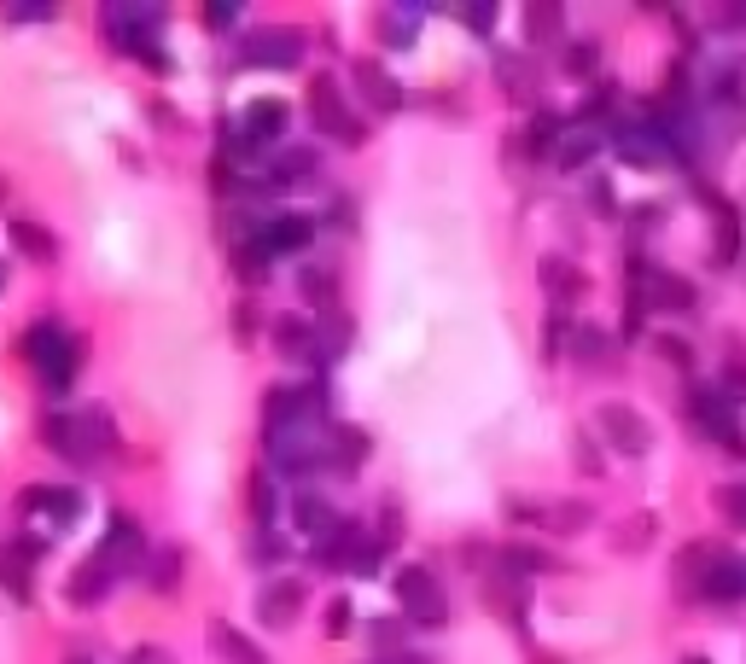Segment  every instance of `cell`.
Returning <instances> with one entry per match:
<instances>
[{"mask_svg":"<svg viewBox=\"0 0 746 664\" xmlns=\"http://www.w3.org/2000/svg\"><path fill=\"white\" fill-rule=\"evenodd\" d=\"M129 664H175V659L164 653V647H135V653H129Z\"/></svg>","mask_w":746,"mask_h":664,"instance_id":"cell-56","label":"cell"},{"mask_svg":"<svg viewBox=\"0 0 746 664\" xmlns=\"http://www.w3.org/2000/svg\"><path fill=\"white\" fill-rule=\"evenodd\" d=\"M566 129H572V123H566L560 111H537V117L525 123V146H531V152H554V146L566 140Z\"/></svg>","mask_w":746,"mask_h":664,"instance_id":"cell-33","label":"cell"},{"mask_svg":"<svg viewBox=\"0 0 746 664\" xmlns=\"http://www.w3.org/2000/svg\"><path fill=\"white\" fill-rule=\"evenodd\" d=\"M0 292H6V263H0Z\"/></svg>","mask_w":746,"mask_h":664,"instance_id":"cell-59","label":"cell"},{"mask_svg":"<svg viewBox=\"0 0 746 664\" xmlns=\"http://www.w3.org/2000/svg\"><path fill=\"white\" fill-rule=\"evenodd\" d=\"M484 600L502 612V618H513V624H525V577H513V571H502V577H490L484 583Z\"/></svg>","mask_w":746,"mask_h":664,"instance_id":"cell-24","label":"cell"},{"mask_svg":"<svg viewBox=\"0 0 746 664\" xmlns=\"http://www.w3.org/2000/svg\"><path fill=\"white\" fill-rule=\"evenodd\" d=\"M0 18L6 24H53L59 6H47V0H12V6H0Z\"/></svg>","mask_w":746,"mask_h":664,"instance_id":"cell-36","label":"cell"},{"mask_svg":"<svg viewBox=\"0 0 746 664\" xmlns=\"http://www.w3.org/2000/svg\"><path fill=\"white\" fill-rule=\"evenodd\" d=\"M286 548H292V542H286L280 531H257V542H251V560L274 565V560H286Z\"/></svg>","mask_w":746,"mask_h":664,"instance_id":"cell-45","label":"cell"},{"mask_svg":"<svg viewBox=\"0 0 746 664\" xmlns=\"http://www.w3.org/2000/svg\"><path fill=\"white\" fill-rule=\"evenodd\" d=\"M100 24H105V41L117 53H129L140 65H152L158 76H170L175 59L158 47V24H164V6H100Z\"/></svg>","mask_w":746,"mask_h":664,"instance_id":"cell-3","label":"cell"},{"mask_svg":"<svg viewBox=\"0 0 746 664\" xmlns=\"http://www.w3.org/2000/svg\"><path fill=\"white\" fill-rule=\"evenodd\" d=\"M274 350H280L286 362H315V321L280 315V321H274Z\"/></svg>","mask_w":746,"mask_h":664,"instance_id":"cell-21","label":"cell"},{"mask_svg":"<svg viewBox=\"0 0 746 664\" xmlns=\"http://www.w3.org/2000/svg\"><path fill=\"white\" fill-rule=\"evenodd\" d=\"M601 432H607V443L618 455H630V461L653 449V426H647L636 408H624V402H607V408H601Z\"/></svg>","mask_w":746,"mask_h":664,"instance_id":"cell-14","label":"cell"},{"mask_svg":"<svg viewBox=\"0 0 746 664\" xmlns=\"http://www.w3.org/2000/svg\"><path fill=\"white\" fill-rule=\"evenodd\" d=\"M0 583H6V595H12V600H30V565H18L6 548H0Z\"/></svg>","mask_w":746,"mask_h":664,"instance_id":"cell-41","label":"cell"},{"mask_svg":"<svg viewBox=\"0 0 746 664\" xmlns=\"http://www.w3.org/2000/svg\"><path fill=\"white\" fill-rule=\"evenodd\" d=\"M543 286L554 292V303L566 309V303H572L577 292H583V274H577V268L566 263V257H543Z\"/></svg>","mask_w":746,"mask_h":664,"instance_id":"cell-31","label":"cell"},{"mask_svg":"<svg viewBox=\"0 0 746 664\" xmlns=\"http://www.w3.org/2000/svg\"><path fill=\"white\" fill-rule=\"evenodd\" d=\"M6 239H12V251H18V257H30V263H41V268H53L59 257H65L59 233L41 228L35 216H6Z\"/></svg>","mask_w":746,"mask_h":664,"instance_id":"cell-15","label":"cell"},{"mask_svg":"<svg viewBox=\"0 0 746 664\" xmlns=\"http://www.w3.org/2000/svg\"><path fill=\"white\" fill-rule=\"evenodd\" d=\"M286 513H292V525H298V531H304L309 542H315V536H321L327 525H333V519H339V513L327 507V496H321V490H309V484H298V490H292Z\"/></svg>","mask_w":746,"mask_h":664,"instance_id":"cell-20","label":"cell"},{"mask_svg":"<svg viewBox=\"0 0 746 664\" xmlns=\"http://www.w3.org/2000/svg\"><path fill=\"white\" fill-rule=\"evenodd\" d=\"M647 536H653V519H630V525H624V531H618V548H647Z\"/></svg>","mask_w":746,"mask_h":664,"instance_id":"cell-52","label":"cell"},{"mask_svg":"<svg viewBox=\"0 0 746 664\" xmlns=\"http://www.w3.org/2000/svg\"><path fill=\"white\" fill-rule=\"evenodd\" d=\"M321 630H327V641L350 635V600H344V595H333V600H327V618H321Z\"/></svg>","mask_w":746,"mask_h":664,"instance_id":"cell-47","label":"cell"},{"mask_svg":"<svg viewBox=\"0 0 746 664\" xmlns=\"http://www.w3.org/2000/svg\"><path fill=\"white\" fill-rule=\"evenodd\" d=\"M368 641H373V659H397V653H408V618H373Z\"/></svg>","mask_w":746,"mask_h":664,"instance_id":"cell-30","label":"cell"},{"mask_svg":"<svg viewBox=\"0 0 746 664\" xmlns=\"http://www.w3.org/2000/svg\"><path fill=\"white\" fill-rule=\"evenodd\" d=\"M601 70V47L595 41H566V76H595Z\"/></svg>","mask_w":746,"mask_h":664,"instance_id":"cell-38","label":"cell"},{"mask_svg":"<svg viewBox=\"0 0 746 664\" xmlns=\"http://www.w3.org/2000/svg\"><path fill=\"white\" fill-rule=\"evenodd\" d=\"M251 525H257V531H280V490H274L269 466L251 472Z\"/></svg>","mask_w":746,"mask_h":664,"instance_id":"cell-23","label":"cell"},{"mask_svg":"<svg viewBox=\"0 0 746 664\" xmlns=\"http://www.w3.org/2000/svg\"><path fill=\"white\" fill-rule=\"evenodd\" d=\"M298 292H304L315 309H339V268H327V263H304L298 268Z\"/></svg>","mask_w":746,"mask_h":664,"instance_id":"cell-26","label":"cell"},{"mask_svg":"<svg viewBox=\"0 0 746 664\" xmlns=\"http://www.w3.org/2000/svg\"><path fill=\"white\" fill-rule=\"evenodd\" d=\"M368 664H432V659H420V653H397V659H368Z\"/></svg>","mask_w":746,"mask_h":664,"instance_id":"cell-58","label":"cell"},{"mask_svg":"<svg viewBox=\"0 0 746 664\" xmlns=\"http://www.w3.org/2000/svg\"><path fill=\"white\" fill-rule=\"evenodd\" d=\"M70 664H88V659H70Z\"/></svg>","mask_w":746,"mask_h":664,"instance_id":"cell-61","label":"cell"},{"mask_svg":"<svg viewBox=\"0 0 746 664\" xmlns=\"http://www.w3.org/2000/svg\"><path fill=\"white\" fill-rule=\"evenodd\" d=\"M717 513H723L735 531H746V484H723V490H717Z\"/></svg>","mask_w":746,"mask_h":664,"instance_id":"cell-42","label":"cell"},{"mask_svg":"<svg viewBox=\"0 0 746 664\" xmlns=\"http://www.w3.org/2000/svg\"><path fill=\"white\" fill-rule=\"evenodd\" d=\"M362 542H368V525H362V519H344V513H339L327 531L309 542V565H315V571H350Z\"/></svg>","mask_w":746,"mask_h":664,"instance_id":"cell-10","label":"cell"},{"mask_svg":"<svg viewBox=\"0 0 746 664\" xmlns=\"http://www.w3.org/2000/svg\"><path fill=\"white\" fill-rule=\"evenodd\" d=\"M304 35L286 30V24H274V30H239L234 41V65L245 70H298L304 65Z\"/></svg>","mask_w":746,"mask_h":664,"instance_id":"cell-6","label":"cell"},{"mask_svg":"<svg viewBox=\"0 0 746 664\" xmlns=\"http://www.w3.org/2000/svg\"><path fill=\"white\" fill-rule=\"evenodd\" d=\"M373 536L397 554V542H403V507H397V501H385V507H379V525H373Z\"/></svg>","mask_w":746,"mask_h":664,"instance_id":"cell-43","label":"cell"},{"mask_svg":"<svg viewBox=\"0 0 746 664\" xmlns=\"http://www.w3.org/2000/svg\"><path fill=\"white\" fill-rule=\"evenodd\" d=\"M304 600H309V589L298 577H269L263 595H257V624L263 630H292L304 618Z\"/></svg>","mask_w":746,"mask_h":664,"instance_id":"cell-12","label":"cell"},{"mask_svg":"<svg viewBox=\"0 0 746 664\" xmlns=\"http://www.w3.org/2000/svg\"><path fill=\"white\" fill-rule=\"evenodd\" d=\"M234 338H239V344H251V338H257V303H251V298L234 303Z\"/></svg>","mask_w":746,"mask_h":664,"instance_id":"cell-50","label":"cell"},{"mask_svg":"<svg viewBox=\"0 0 746 664\" xmlns=\"http://www.w3.org/2000/svg\"><path fill=\"white\" fill-rule=\"evenodd\" d=\"M595 152H601V134H589L583 123H572V129H566V140L554 146V164H560V169H583Z\"/></svg>","mask_w":746,"mask_h":664,"instance_id":"cell-29","label":"cell"},{"mask_svg":"<svg viewBox=\"0 0 746 664\" xmlns=\"http://www.w3.org/2000/svg\"><path fill=\"white\" fill-rule=\"evenodd\" d=\"M239 18H245V6H239V0H210V6H204V24H210L216 35H228Z\"/></svg>","mask_w":746,"mask_h":664,"instance_id":"cell-44","label":"cell"},{"mask_svg":"<svg viewBox=\"0 0 746 664\" xmlns=\"http://www.w3.org/2000/svg\"><path fill=\"white\" fill-rule=\"evenodd\" d=\"M700 595L717 600V606H735V600H746V565L741 560H717L712 571H706V583H700Z\"/></svg>","mask_w":746,"mask_h":664,"instance_id":"cell-22","label":"cell"},{"mask_svg":"<svg viewBox=\"0 0 746 664\" xmlns=\"http://www.w3.org/2000/svg\"><path fill=\"white\" fill-rule=\"evenodd\" d=\"M653 350H659L665 362H677V367H688V362H694V350H688L682 338H671V332H659V338H653Z\"/></svg>","mask_w":746,"mask_h":664,"instance_id":"cell-51","label":"cell"},{"mask_svg":"<svg viewBox=\"0 0 746 664\" xmlns=\"http://www.w3.org/2000/svg\"><path fill=\"white\" fill-rule=\"evenodd\" d=\"M502 565H508L513 577H531V571H554V554H548V548H537V542H508V548H502Z\"/></svg>","mask_w":746,"mask_h":664,"instance_id":"cell-32","label":"cell"},{"mask_svg":"<svg viewBox=\"0 0 746 664\" xmlns=\"http://www.w3.org/2000/svg\"><path fill=\"white\" fill-rule=\"evenodd\" d=\"M496 76H502V88H508V94H519V100L531 94V65H525V59L502 53V59H496Z\"/></svg>","mask_w":746,"mask_h":664,"instance_id":"cell-39","label":"cell"},{"mask_svg":"<svg viewBox=\"0 0 746 664\" xmlns=\"http://www.w3.org/2000/svg\"><path fill=\"white\" fill-rule=\"evenodd\" d=\"M385 560H391V548L368 531V542L356 548V565H350V571H356V577H379V571H385Z\"/></svg>","mask_w":746,"mask_h":664,"instance_id":"cell-40","label":"cell"},{"mask_svg":"<svg viewBox=\"0 0 746 664\" xmlns=\"http://www.w3.org/2000/svg\"><path fill=\"white\" fill-rule=\"evenodd\" d=\"M41 443L59 461L82 466V472H105V466L117 461V449H123L117 420L105 414L100 402L94 408H53V414H41Z\"/></svg>","mask_w":746,"mask_h":664,"instance_id":"cell-1","label":"cell"},{"mask_svg":"<svg viewBox=\"0 0 746 664\" xmlns=\"http://www.w3.org/2000/svg\"><path fill=\"white\" fill-rule=\"evenodd\" d=\"M350 88H356V100L368 105L373 117H397V111L408 105L403 82H397L385 65H373V59H356V65H350Z\"/></svg>","mask_w":746,"mask_h":664,"instance_id":"cell-11","label":"cell"},{"mask_svg":"<svg viewBox=\"0 0 746 664\" xmlns=\"http://www.w3.org/2000/svg\"><path fill=\"white\" fill-rule=\"evenodd\" d=\"M391 589H397V606H403V618L414 630H443L449 624V595H443L432 565H397Z\"/></svg>","mask_w":746,"mask_h":664,"instance_id":"cell-4","label":"cell"},{"mask_svg":"<svg viewBox=\"0 0 746 664\" xmlns=\"http://www.w3.org/2000/svg\"><path fill=\"white\" fill-rule=\"evenodd\" d=\"M717 100H735V105L746 100V70H723L717 76Z\"/></svg>","mask_w":746,"mask_h":664,"instance_id":"cell-53","label":"cell"},{"mask_svg":"<svg viewBox=\"0 0 746 664\" xmlns=\"http://www.w3.org/2000/svg\"><path fill=\"white\" fill-rule=\"evenodd\" d=\"M572 350H577V362H589V367H612V338H607V332H595V327H577Z\"/></svg>","mask_w":746,"mask_h":664,"instance_id":"cell-35","label":"cell"},{"mask_svg":"<svg viewBox=\"0 0 746 664\" xmlns=\"http://www.w3.org/2000/svg\"><path fill=\"white\" fill-rule=\"evenodd\" d=\"M111 583H123V577H117V571H111V565H105L100 554H88V560H82L76 571H70L65 600H70V606H100V600L111 595Z\"/></svg>","mask_w":746,"mask_h":664,"instance_id":"cell-18","label":"cell"},{"mask_svg":"<svg viewBox=\"0 0 746 664\" xmlns=\"http://www.w3.org/2000/svg\"><path fill=\"white\" fill-rule=\"evenodd\" d=\"M210 641H216V653H222L228 664H269V653H263L257 641H245L228 618H216V624H210Z\"/></svg>","mask_w":746,"mask_h":664,"instance_id":"cell-25","label":"cell"},{"mask_svg":"<svg viewBox=\"0 0 746 664\" xmlns=\"http://www.w3.org/2000/svg\"><path fill=\"white\" fill-rule=\"evenodd\" d=\"M350 344H356V321L344 309H321L315 315V367H321V379L350 356Z\"/></svg>","mask_w":746,"mask_h":664,"instance_id":"cell-13","label":"cell"},{"mask_svg":"<svg viewBox=\"0 0 746 664\" xmlns=\"http://www.w3.org/2000/svg\"><path fill=\"white\" fill-rule=\"evenodd\" d=\"M94 554H100L117 577H140V571H146V560H152V542H146V531H140L129 513H111Z\"/></svg>","mask_w":746,"mask_h":664,"instance_id":"cell-8","label":"cell"},{"mask_svg":"<svg viewBox=\"0 0 746 664\" xmlns=\"http://www.w3.org/2000/svg\"><path fill=\"white\" fill-rule=\"evenodd\" d=\"M426 12H432V6H379V12H373V30H379V41H385L391 53H408V47L420 41Z\"/></svg>","mask_w":746,"mask_h":664,"instance_id":"cell-17","label":"cell"},{"mask_svg":"<svg viewBox=\"0 0 746 664\" xmlns=\"http://www.w3.org/2000/svg\"><path fill=\"white\" fill-rule=\"evenodd\" d=\"M24 513L41 519L47 531H70V525H82L88 496H82L76 484H30V490H24Z\"/></svg>","mask_w":746,"mask_h":664,"instance_id":"cell-9","label":"cell"},{"mask_svg":"<svg viewBox=\"0 0 746 664\" xmlns=\"http://www.w3.org/2000/svg\"><path fill=\"white\" fill-rule=\"evenodd\" d=\"M647 309H665V315H694V309H700V298H694V286H688L682 274L653 268V280H647Z\"/></svg>","mask_w":746,"mask_h":664,"instance_id":"cell-19","label":"cell"},{"mask_svg":"<svg viewBox=\"0 0 746 664\" xmlns=\"http://www.w3.org/2000/svg\"><path fill=\"white\" fill-rule=\"evenodd\" d=\"M181 565H187V554L181 548H152V560H146V583H152V595H175V583H181Z\"/></svg>","mask_w":746,"mask_h":664,"instance_id":"cell-28","label":"cell"},{"mask_svg":"<svg viewBox=\"0 0 746 664\" xmlns=\"http://www.w3.org/2000/svg\"><path fill=\"white\" fill-rule=\"evenodd\" d=\"M309 117H315V129L327 134L333 146H350V152H356V146L368 140V123H362V111H350L339 76H315V82H309Z\"/></svg>","mask_w":746,"mask_h":664,"instance_id":"cell-5","label":"cell"},{"mask_svg":"<svg viewBox=\"0 0 746 664\" xmlns=\"http://www.w3.org/2000/svg\"><path fill=\"white\" fill-rule=\"evenodd\" d=\"M455 18H461L473 35H490V30H496V6H455Z\"/></svg>","mask_w":746,"mask_h":664,"instance_id":"cell-48","label":"cell"},{"mask_svg":"<svg viewBox=\"0 0 746 664\" xmlns=\"http://www.w3.org/2000/svg\"><path fill=\"white\" fill-rule=\"evenodd\" d=\"M18 356L41 373V385H47V391H70V379L82 373V344H76V332H70L59 315H41V321H30V327H24V338H18Z\"/></svg>","mask_w":746,"mask_h":664,"instance_id":"cell-2","label":"cell"},{"mask_svg":"<svg viewBox=\"0 0 746 664\" xmlns=\"http://www.w3.org/2000/svg\"><path fill=\"white\" fill-rule=\"evenodd\" d=\"M508 519H519V525H548V507H537V501H525V496H508Z\"/></svg>","mask_w":746,"mask_h":664,"instance_id":"cell-49","label":"cell"},{"mask_svg":"<svg viewBox=\"0 0 746 664\" xmlns=\"http://www.w3.org/2000/svg\"><path fill=\"white\" fill-rule=\"evenodd\" d=\"M0 548H6L18 565H35V560H47V548H53V542H47L41 531H18L12 542H0Z\"/></svg>","mask_w":746,"mask_h":664,"instance_id":"cell-37","label":"cell"},{"mask_svg":"<svg viewBox=\"0 0 746 664\" xmlns=\"http://www.w3.org/2000/svg\"><path fill=\"white\" fill-rule=\"evenodd\" d=\"M368 449H373V437L362 432V426L333 420V432H327V466H321V472H333V478H356L362 461H368Z\"/></svg>","mask_w":746,"mask_h":664,"instance_id":"cell-16","label":"cell"},{"mask_svg":"<svg viewBox=\"0 0 746 664\" xmlns=\"http://www.w3.org/2000/svg\"><path fill=\"white\" fill-rule=\"evenodd\" d=\"M589 525V507L572 501V507H548V531H583Z\"/></svg>","mask_w":746,"mask_h":664,"instance_id":"cell-46","label":"cell"},{"mask_svg":"<svg viewBox=\"0 0 746 664\" xmlns=\"http://www.w3.org/2000/svg\"><path fill=\"white\" fill-rule=\"evenodd\" d=\"M694 420L706 426V437L712 443H723L729 455H746V426H741V402L729 397L723 385H706V391H694Z\"/></svg>","mask_w":746,"mask_h":664,"instance_id":"cell-7","label":"cell"},{"mask_svg":"<svg viewBox=\"0 0 746 664\" xmlns=\"http://www.w3.org/2000/svg\"><path fill=\"white\" fill-rule=\"evenodd\" d=\"M577 466H583L589 478H601V472H607V461L595 455V437H577Z\"/></svg>","mask_w":746,"mask_h":664,"instance_id":"cell-54","label":"cell"},{"mask_svg":"<svg viewBox=\"0 0 746 664\" xmlns=\"http://www.w3.org/2000/svg\"><path fill=\"white\" fill-rule=\"evenodd\" d=\"M688 664H706V659H688Z\"/></svg>","mask_w":746,"mask_h":664,"instance_id":"cell-60","label":"cell"},{"mask_svg":"<svg viewBox=\"0 0 746 664\" xmlns=\"http://www.w3.org/2000/svg\"><path fill=\"white\" fill-rule=\"evenodd\" d=\"M327 222L350 233V228H356V199H344V193H339V199H333V216H327Z\"/></svg>","mask_w":746,"mask_h":664,"instance_id":"cell-55","label":"cell"},{"mask_svg":"<svg viewBox=\"0 0 746 664\" xmlns=\"http://www.w3.org/2000/svg\"><path fill=\"white\" fill-rule=\"evenodd\" d=\"M525 35H531V47H554V41H566V6H525Z\"/></svg>","mask_w":746,"mask_h":664,"instance_id":"cell-27","label":"cell"},{"mask_svg":"<svg viewBox=\"0 0 746 664\" xmlns=\"http://www.w3.org/2000/svg\"><path fill=\"white\" fill-rule=\"evenodd\" d=\"M723 391H746V362H729V367H723Z\"/></svg>","mask_w":746,"mask_h":664,"instance_id":"cell-57","label":"cell"},{"mask_svg":"<svg viewBox=\"0 0 746 664\" xmlns=\"http://www.w3.org/2000/svg\"><path fill=\"white\" fill-rule=\"evenodd\" d=\"M712 210H717V263L729 268L735 257H741V222H735L729 204H717V199H712Z\"/></svg>","mask_w":746,"mask_h":664,"instance_id":"cell-34","label":"cell"}]
</instances>
